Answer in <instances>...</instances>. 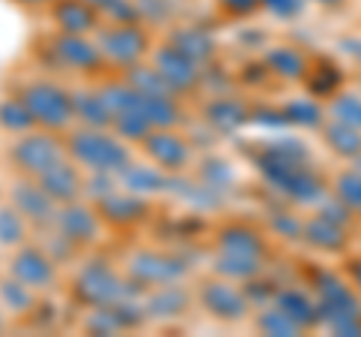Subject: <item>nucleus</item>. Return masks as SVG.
<instances>
[{
    "instance_id": "nucleus-25",
    "label": "nucleus",
    "mask_w": 361,
    "mask_h": 337,
    "mask_svg": "<svg viewBox=\"0 0 361 337\" xmlns=\"http://www.w3.org/2000/svg\"><path fill=\"white\" fill-rule=\"evenodd\" d=\"M187 307H190V295L178 283L154 286L148 301H145L148 317H157V319H175L180 313H187Z\"/></svg>"
},
{
    "instance_id": "nucleus-8",
    "label": "nucleus",
    "mask_w": 361,
    "mask_h": 337,
    "mask_svg": "<svg viewBox=\"0 0 361 337\" xmlns=\"http://www.w3.org/2000/svg\"><path fill=\"white\" fill-rule=\"evenodd\" d=\"M199 305L208 317L220 319V322H241L250 317V298H247V292L235 286V280H229V277L205 280L199 289Z\"/></svg>"
},
{
    "instance_id": "nucleus-26",
    "label": "nucleus",
    "mask_w": 361,
    "mask_h": 337,
    "mask_svg": "<svg viewBox=\"0 0 361 337\" xmlns=\"http://www.w3.org/2000/svg\"><path fill=\"white\" fill-rule=\"evenodd\" d=\"M172 46H178L180 51L187 54V58H193L196 63H211L214 61V54H217V42L211 39V33L205 27H196V25H190V27H175L172 30Z\"/></svg>"
},
{
    "instance_id": "nucleus-23",
    "label": "nucleus",
    "mask_w": 361,
    "mask_h": 337,
    "mask_svg": "<svg viewBox=\"0 0 361 337\" xmlns=\"http://www.w3.org/2000/svg\"><path fill=\"white\" fill-rule=\"evenodd\" d=\"M307 85V94L316 97V99H331L337 91L343 87V70L331 61H313L307 63V73L301 78Z\"/></svg>"
},
{
    "instance_id": "nucleus-24",
    "label": "nucleus",
    "mask_w": 361,
    "mask_h": 337,
    "mask_svg": "<svg viewBox=\"0 0 361 337\" xmlns=\"http://www.w3.org/2000/svg\"><path fill=\"white\" fill-rule=\"evenodd\" d=\"M205 115H208L211 127H217L220 133H235L238 127H244L247 121H253V109H247L241 99H235V97H217L208 103Z\"/></svg>"
},
{
    "instance_id": "nucleus-33",
    "label": "nucleus",
    "mask_w": 361,
    "mask_h": 337,
    "mask_svg": "<svg viewBox=\"0 0 361 337\" xmlns=\"http://www.w3.org/2000/svg\"><path fill=\"white\" fill-rule=\"evenodd\" d=\"M329 118L343 121V123H349V127L361 130V94L343 91L341 87V91L329 99Z\"/></svg>"
},
{
    "instance_id": "nucleus-20",
    "label": "nucleus",
    "mask_w": 361,
    "mask_h": 337,
    "mask_svg": "<svg viewBox=\"0 0 361 337\" xmlns=\"http://www.w3.org/2000/svg\"><path fill=\"white\" fill-rule=\"evenodd\" d=\"M118 184L135 196H151V193H163V190H169L175 181L169 178V172H163V168H157V166L127 163L118 172Z\"/></svg>"
},
{
    "instance_id": "nucleus-6",
    "label": "nucleus",
    "mask_w": 361,
    "mask_h": 337,
    "mask_svg": "<svg viewBox=\"0 0 361 337\" xmlns=\"http://www.w3.org/2000/svg\"><path fill=\"white\" fill-rule=\"evenodd\" d=\"M97 46L103 49L106 61L121 70L142 63V58L151 49V37L142 27V21H111L109 27L99 25L97 30Z\"/></svg>"
},
{
    "instance_id": "nucleus-3",
    "label": "nucleus",
    "mask_w": 361,
    "mask_h": 337,
    "mask_svg": "<svg viewBox=\"0 0 361 337\" xmlns=\"http://www.w3.org/2000/svg\"><path fill=\"white\" fill-rule=\"evenodd\" d=\"M66 157L75 160L87 172H109L118 175L123 166L130 163V148L121 136L109 130H94V127H82L66 136Z\"/></svg>"
},
{
    "instance_id": "nucleus-16",
    "label": "nucleus",
    "mask_w": 361,
    "mask_h": 337,
    "mask_svg": "<svg viewBox=\"0 0 361 337\" xmlns=\"http://www.w3.org/2000/svg\"><path fill=\"white\" fill-rule=\"evenodd\" d=\"M37 181L42 184V190L49 193L58 205H70V202H78V196L85 193V175L82 166L75 160H61L54 163L49 172H42Z\"/></svg>"
},
{
    "instance_id": "nucleus-28",
    "label": "nucleus",
    "mask_w": 361,
    "mask_h": 337,
    "mask_svg": "<svg viewBox=\"0 0 361 337\" xmlns=\"http://www.w3.org/2000/svg\"><path fill=\"white\" fill-rule=\"evenodd\" d=\"M73 111L85 127L94 130H111V111L99 91H73Z\"/></svg>"
},
{
    "instance_id": "nucleus-5",
    "label": "nucleus",
    "mask_w": 361,
    "mask_h": 337,
    "mask_svg": "<svg viewBox=\"0 0 361 337\" xmlns=\"http://www.w3.org/2000/svg\"><path fill=\"white\" fill-rule=\"evenodd\" d=\"M73 295L85 307H109L115 301L127 298L130 289H127V280L106 259H90L78 268V274L73 280Z\"/></svg>"
},
{
    "instance_id": "nucleus-38",
    "label": "nucleus",
    "mask_w": 361,
    "mask_h": 337,
    "mask_svg": "<svg viewBox=\"0 0 361 337\" xmlns=\"http://www.w3.org/2000/svg\"><path fill=\"white\" fill-rule=\"evenodd\" d=\"M135 9H139V18L142 21H151V25H160L172 16V4L169 0H133Z\"/></svg>"
},
{
    "instance_id": "nucleus-2",
    "label": "nucleus",
    "mask_w": 361,
    "mask_h": 337,
    "mask_svg": "<svg viewBox=\"0 0 361 337\" xmlns=\"http://www.w3.org/2000/svg\"><path fill=\"white\" fill-rule=\"evenodd\" d=\"M265 235L247 226V223H229L217 232V274L229 280H253L262 271L265 259Z\"/></svg>"
},
{
    "instance_id": "nucleus-30",
    "label": "nucleus",
    "mask_w": 361,
    "mask_h": 337,
    "mask_svg": "<svg viewBox=\"0 0 361 337\" xmlns=\"http://www.w3.org/2000/svg\"><path fill=\"white\" fill-rule=\"evenodd\" d=\"M33 127H37V121H33L30 109L25 106V99L18 94L0 99V130L13 133V136H25V133H30Z\"/></svg>"
},
{
    "instance_id": "nucleus-36",
    "label": "nucleus",
    "mask_w": 361,
    "mask_h": 337,
    "mask_svg": "<svg viewBox=\"0 0 361 337\" xmlns=\"http://www.w3.org/2000/svg\"><path fill=\"white\" fill-rule=\"evenodd\" d=\"M256 329L259 331H262V334H280V337H292V334H298L301 329H298V325L295 322H292L289 317H286V313L283 310H280V307H274V305H271V307H265L262 313H256Z\"/></svg>"
},
{
    "instance_id": "nucleus-17",
    "label": "nucleus",
    "mask_w": 361,
    "mask_h": 337,
    "mask_svg": "<svg viewBox=\"0 0 361 337\" xmlns=\"http://www.w3.org/2000/svg\"><path fill=\"white\" fill-rule=\"evenodd\" d=\"M49 13L54 18V25H58V30L82 33V37L97 33L99 30V16H103L97 6H90L87 0H54V4L49 6Z\"/></svg>"
},
{
    "instance_id": "nucleus-37",
    "label": "nucleus",
    "mask_w": 361,
    "mask_h": 337,
    "mask_svg": "<svg viewBox=\"0 0 361 337\" xmlns=\"http://www.w3.org/2000/svg\"><path fill=\"white\" fill-rule=\"evenodd\" d=\"M87 4L109 16V21H142L133 0H87Z\"/></svg>"
},
{
    "instance_id": "nucleus-27",
    "label": "nucleus",
    "mask_w": 361,
    "mask_h": 337,
    "mask_svg": "<svg viewBox=\"0 0 361 337\" xmlns=\"http://www.w3.org/2000/svg\"><path fill=\"white\" fill-rule=\"evenodd\" d=\"M307 58L295 49V46H277L265 54V66L271 75L283 78V82H301L304 73H307Z\"/></svg>"
},
{
    "instance_id": "nucleus-19",
    "label": "nucleus",
    "mask_w": 361,
    "mask_h": 337,
    "mask_svg": "<svg viewBox=\"0 0 361 337\" xmlns=\"http://www.w3.org/2000/svg\"><path fill=\"white\" fill-rule=\"evenodd\" d=\"M271 305L283 310L301 331H310V329H316V325H322L316 295H310V292H304V289H295V286L277 289V295H274V301H271Z\"/></svg>"
},
{
    "instance_id": "nucleus-44",
    "label": "nucleus",
    "mask_w": 361,
    "mask_h": 337,
    "mask_svg": "<svg viewBox=\"0 0 361 337\" xmlns=\"http://www.w3.org/2000/svg\"><path fill=\"white\" fill-rule=\"evenodd\" d=\"M0 329H4V319H0Z\"/></svg>"
},
{
    "instance_id": "nucleus-18",
    "label": "nucleus",
    "mask_w": 361,
    "mask_h": 337,
    "mask_svg": "<svg viewBox=\"0 0 361 337\" xmlns=\"http://www.w3.org/2000/svg\"><path fill=\"white\" fill-rule=\"evenodd\" d=\"M97 211L99 217H103V223H109V226H133V223H139L148 217V202H145L142 196L135 193H121V190H115V193H109L97 202Z\"/></svg>"
},
{
    "instance_id": "nucleus-39",
    "label": "nucleus",
    "mask_w": 361,
    "mask_h": 337,
    "mask_svg": "<svg viewBox=\"0 0 361 337\" xmlns=\"http://www.w3.org/2000/svg\"><path fill=\"white\" fill-rule=\"evenodd\" d=\"M259 6L268 9V13L277 18H295L301 13L304 0H259Z\"/></svg>"
},
{
    "instance_id": "nucleus-41",
    "label": "nucleus",
    "mask_w": 361,
    "mask_h": 337,
    "mask_svg": "<svg viewBox=\"0 0 361 337\" xmlns=\"http://www.w3.org/2000/svg\"><path fill=\"white\" fill-rule=\"evenodd\" d=\"M346 280H349V286L361 295V256H353V259L346 262Z\"/></svg>"
},
{
    "instance_id": "nucleus-10",
    "label": "nucleus",
    "mask_w": 361,
    "mask_h": 337,
    "mask_svg": "<svg viewBox=\"0 0 361 337\" xmlns=\"http://www.w3.org/2000/svg\"><path fill=\"white\" fill-rule=\"evenodd\" d=\"M154 66H157V73L166 78L169 87H172L178 97L180 94H193L196 87L205 82V70H202V63H196L193 58H187L178 46H172V42H166V46H160L154 51Z\"/></svg>"
},
{
    "instance_id": "nucleus-9",
    "label": "nucleus",
    "mask_w": 361,
    "mask_h": 337,
    "mask_svg": "<svg viewBox=\"0 0 361 337\" xmlns=\"http://www.w3.org/2000/svg\"><path fill=\"white\" fill-rule=\"evenodd\" d=\"M49 42H51L49 49L54 54V61H58L61 66H66L70 73L97 75L109 63L103 49H99L97 42H90L87 37H82V33H63V30H58Z\"/></svg>"
},
{
    "instance_id": "nucleus-43",
    "label": "nucleus",
    "mask_w": 361,
    "mask_h": 337,
    "mask_svg": "<svg viewBox=\"0 0 361 337\" xmlns=\"http://www.w3.org/2000/svg\"><path fill=\"white\" fill-rule=\"evenodd\" d=\"M313 4H319V6H325V9H337V6H343L346 0H313Z\"/></svg>"
},
{
    "instance_id": "nucleus-22",
    "label": "nucleus",
    "mask_w": 361,
    "mask_h": 337,
    "mask_svg": "<svg viewBox=\"0 0 361 337\" xmlns=\"http://www.w3.org/2000/svg\"><path fill=\"white\" fill-rule=\"evenodd\" d=\"M319 133H322L325 145L331 148V154H337L341 160H358L361 157V130L358 127H349L343 121L325 118Z\"/></svg>"
},
{
    "instance_id": "nucleus-15",
    "label": "nucleus",
    "mask_w": 361,
    "mask_h": 337,
    "mask_svg": "<svg viewBox=\"0 0 361 337\" xmlns=\"http://www.w3.org/2000/svg\"><path fill=\"white\" fill-rule=\"evenodd\" d=\"M54 229H58L63 238H70L75 247L94 244L99 238V229H103V217H99L97 205H82V202H70V205L58 208V217H54Z\"/></svg>"
},
{
    "instance_id": "nucleus-42",
    "label": "nucleus",
    "mask_w": 361,
    "mask_h": 337,
    "mask_svg": "<svg viewBox=\"0 0 361 337\" xmlns=\"http://www.w3.org/2000/svg\"><path fill=\"white\" fill-rule=\"evenodd\" d=\"M13 4H21V6H51L54 0H13Z\"/></svg>"
},
{
    "instance_id": "nucleus-13",
    "label": "nucleus",
    "mask_w": 361,
    "mask_h": 337,
    "mask_svg": "<svg viewBox=\"0 0 361 337\" xmlns=\"http://www.w3.org/2000/svg\"><path fill=\"white\" fill-rule=\"evenodd\" d=\"M9 274L39 292V289L54 286V280H58V262H54L49 256V250H42V247L21 244V247H16V253H13Z\"/></svg>"
},
{
    "instance_id": "nucleus-34",
    "label": "nucleus",
    "mask_w": 361,
    "mask_h": 337,
    "mask_svg": "<svg viewBox=\"0 0 361 337\" xmlns=\"http://www.w3.org/2000/svg\"><path fill=\"white\" fill-rule=\"evenodd\" d=\"M154 127H151V121L142 115V111H123V115H115L111 118V133L115 136H121L123 142H139L148 136Z\"/></svg>"
},
{
    "instance_id": "nucleus-31",
    "label": "nucleus",
    "mask_w": 361,
    "mask_h": 337,
    "mask_svg": "<svg viewBox=\"0 0 361 337\" xmlns=\"http://www.w3.org/2000/svg\"><path fill=\"white\" fill-rule=\"evenodd\" d=\"M27 226L30 223L16 205H0V247H21L27 241Z\"/></svg>"
},
{
    "instance_id": "nucleus-1",
    "label": "nucleus",
    "mask_w": 361,
    "mask_h": 337,
    "mask_svg": "<svg viewBox=\"0 0 361 337\" xmlns=\"http://www.w3.org/2000/svg\"><path fill=\"white\" fill-rule=\"evenodd\" d=\"M253 163L259 175L286 199L301 202V205L325 199V181L307 163V151L295 139H280L274 145H265L262 151H256Z\"/></svg>"
},
{
    "instance_id": "nucleus-14",
    "label": "nucleus",
    "mask_w": 361,
    "mask_h": 337,
    "mask_svg": "<svg viewBox=\"0 0 361 337\" xmlns=\"http://www.w3.org/2000/svg\"><path fill=\"white\" fill-rule=\"evenodd\" d=\"M142 151L157 168H163L169 175L184 172L190 166V145L175 130H151L142 139Z\"/></svg>"
},
{
    "instance_id": "nucleus-7",
    "label": "nucleus",
    "mask_w": 361,
    "mask_h": 337,
    "mask_svg": "<svg viewBox=\"0 0 361 337\" xmlns=\"http://www.w3.org/2000/svg\"><path fill=\"white\" fill-rule=\"evenodd\" d=\"M61 160H66V145L54 139L51 130H37V133L30 130L18 142L9 145V163L16 166L18 175L27 178H39Z\"/></svg>"
},
{
    "instance_id": "nucleus-32",
    "label": "nucleus",
    "mask_w": 361,
    "mask_h": 337,
    "mask_svg": "<svg viewBox=\"0 0 361 337\" xmlns=\"http://www.w3.org/2000/svg\"><path fill=\"white\" fill-rule=\"evenodd\" d=\"M0 301H4V307L13 310V313H27V310H33V305H37V289H30L27 283H21V280H16L9 274V280L0 283Z\"/></svg>"
},
{
    "instance_id": "nucleus-4",
    "label": "nucleus",
    "mask_w": 361,
    "mask_h": 337,
    "mask_svg": "<svg viewBox=\"0 0 361 337\" xmlns=\"http://www.w3.org/2000/svg\"><path fill=\"white\" fill-rule=\"evenodd\" d=\"M18 97L25 99V106L30 109L33 121H37L39 130H66L75 118L73 111V91H66V87H61L58 82H45V78H39V82H27L18 87Z\"/></svg>"
},
{
    "instance_id": "nucleus-29",
    "label": "nucleus",
    "mask_w": 361,
    "mask_h": 337,
    "mask_svg": "<svg viewBox=\"0 0 361 337\" xmlns=\"http://www.w3.org/2000/svg\"><path fill=\"white\" fill-rule=\"evenodd\" d=\"M280 111H283L286 123H292V127L319 130L325 123V109L319 106L316 97H295V99H289L286 106H280Z\"/></svg>"
},
{
    "instance_id": "nucleus-21",
    "label": "nucleus",
    "mask_w": 361,
    "mask_h": 337,
    "mask_svg": "<svg viewBox=\"0 0 361 337\" xmlns=\"http://www.w3.org/2000/svg\"><path fill=\"white\" fill-rule=\"evenodd\" d=\"M301 241L307 247H313V250H319V253H341V250H346V226L325 220L322 214H316L310 220H304Z\"/></svg>"
},
{
    "instance_id": "nucleus-40",
    "label": "nucleus",
    "mask_w": 361,
    "mask_h": 337,
    "mask_svg": "<svg viewBox=\"0 0 361 337\" xmlns=\"http://www.w3.org/2000/svg\"><path fill=\"white\" fill-rule=\"evenodd\" d=\"M220 9L226 16H232V18H247V16H253L256 9H262L259 6V0H217Z\"/></svg>"
},
{
    "instance_id": "nucleus-11",
    "label": "nucleus",
    "mask_w": 361,
    "mask_h": 337,
    "mask_svg": "<svg viewBox=\"0 0 361 337\" xmlns=\"http://www.w3.org/2000/svg\"><path fill=\"white\" fill-rule=\"evenodd\" d=\"M9 205H16L27 223L33 226H54V217H58V202L42 190V184L37 178L21 175L18 181H13L9 187Z\"/></svg>"
},
{
    "instance_id": "nucleus-35",
    "label": "nucleus",
    "mask_w": 361,
    "mask_h": 337,
    "mask_svg": "<svg viewBox=\"0 0 361 337\" xmlns=\"http://www.w3.org/2000/svg\"><path fill=\"white\" fill-rule=\"evenodd\" d=\"M331 190H334V199H341L349 211H358L361 214V172L358 168H346V172H341Z\"/></svg>"
},
{
    "instance_id": "nucleus-12",
    "label": "nucleus",
    "mask_w": 361,
    "mask_h": 337,
    "mask_svg": "<svg viewBox=\"0 0 361 337\" xmlns=\"http://www.w3.org/2000/svg\"><path fill=\"white\" fill-rule=\"evenodd\" d=\"M127 271L139 286L154 289L163 283H178V280L187 274V265H184V259H175V256H166L157 250H139L130 256Z\"/></svg>"
}]
</instances>
